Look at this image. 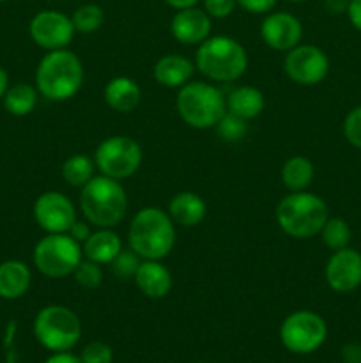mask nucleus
Returning <instances> with one entry per match:
<instances>
[{
	"instance_id": "41",
	"label": "nucleus",
	"mask_w": 361,
	"mask_h": 363,
	"mask_svg": "<svg viewBox=\"0 0 361 363\" xmlns=\"http://www.w3.org/2000/svg\"><path fill=\"white\" fill-rule=\"evenodd\" d=\"M163 2H165L166 6L172 7V9L179 11V9H186V7L197 6L200 0H163Z\"/></svg>"
},
{
	"instance_id": "6",
	"label": "nucleus",
	"mask_w": 361,
	"mask_h": 363,
	"mask_svg": "<svg viewBox=\"0 0 361 363\" xmlns=\"http://www.w3.org/2000/svg\"><path fill=\"white\" fill-rule=\"evenodd\" d=\"M176 108L190 128L209 130L225 116L227 98L209 82H188L177 92Z\"/></svg>"
},
{
	"instance_id": "29",
	"label": "nucleus",
	"mask_w": 361,
	"mask_h": 363,
	"mask_svg": "<svg viewBox=\"0 0 361 363\" xmlns=\"http://www.w3.org/2000/svg\"><path fill=\"white\" fill-rule=\"evenodd\" d=\"M214 130L223 142L236 144V142H241L244 137H246L248 121L243 119V117L236 116V113L225 112V116L218 121Z\"/></svg>"
},
{
	"instance_id": "40",
	"label": "nucleus",
	"mask_w": 361,
	"mask_h": 363,
	"mask_svg": "<svg viewBox=\"0 0 361 363\" xmlns=\"http://www.w3.org/2000/svg\"><path fill=\"white\" fill-rule=\"evenodd\" d=\"M324 7L328 13L342 14V13H347L349 0H324Z\"/></svg>"
},
{
	"instance_id": "33",
	"label": "nucleus",
	"mask_w": 361,
	"mask_h": 363,
	"mask_svg": "<svg viewBox=\"0 0 361 363\" xmlns=\"http://www.w3.org/2000/svg\"><path fill=\"white\" fill-rule=\"evenodd\" d=\"M343 137L350 145L361 149V105L350 110L343 121Z\"/></svg>"
},
{
	"instance_id": "28",
	"label": "nucleus",
	"mask_w": 361,
	"mask_h": 363,
	"mask_svg": "<svg viewBox=\"0 0 361 363\" xmlns=\"http://www.w3.org/2000/svg\"><path fill=\"white\" fill-rule=\"evenodd\" d=\"M319 234H321L322 243L328 248H331L333 252L349 247L350 238H353L350 227L347 225L343 218H328Z\"/></svg>"
},
{
	"instance_id": "2",
	"label": "nucleus",
	"mask_w": 361,
	"mask_h": 363,
	"mask_svg": "<svg viewBox=\"0 0 361 363\" xmlns=\"http://www.w3.org/2000/svg\"><path fill=\"white\" fill-rule=\"evenodd\" d=\"M85 80L84 64L71 50L48 52L35 67V89L50 101H67L80 92Z\"/></svg>"
},
{
	"instance_id": "24",
	"label": "nucleus",
	"mask_w": 361,
	"mask_h": 363,
	"mask_svg": "<svg viewBox=\"0 0 361 363\" xmlns=\"http://www.w3.org/2000/svg\"><path fill=\"white\" fill-rule=\"evenodd\" d=\"M39 101V91L30 84H14L4 94L2 103L7 113L14 117L30 116Z\"/></svg>"
},
{
	"instance_id": "38",
	"label": "nucleus",
	"mask_w": 361,
	"mask_h": 363,
	"mask_svg": "<svg viewBox=\"0 0 361 363\" xmlns=\"http://www.w3.org/2000/svg\"><path fill=\"white\" fill-rule=\"evenodd\" d=\"M347 16H349L350 23L354 28L361 32V0H349V7H347Z\"/></svg>"
},
{
	"instance_id": "34",
	"label": "nucleus",
	"mask_w": 361,
	"mask_h": 363,
	"mask_svg": "<svg viewBox=\"0 0 361 363\" xmlns=\"http://www.w3.org/2000/svg\"><path fill=\"white\" fill-rule=\"evenodd\" d=\"M204 11L214 20H223L229 18L236 11L237 0H202Z\"/></svg>"
},
{
	"instance_id": "39",
	"label": "nucleus",
	"mask_w": 361,
	"mask_h": 363,
	"mask_svg": "<svg viewBox=\"0 0 361 363\" xmlns=\"http://www.w3.org/2000/svg\"><path fill=\"white\" fill-rule=\"evenodd\" d=\"M45 363H81V360L71 351H62V353H52V357L46 358Z\"/></svg>"
},
{
	"instance_id": "26",
	"label": "nucleus",
	"mask_w": 361,
	"mask_h": 363,
	"mask_svg": "<svg viewBox=\"0 0 361 363\" xmlns=\"http://www.w3.org/2000/svg\"><path fill=\"white\" fill-rule=\"evenodd\" d=\"M60 176L69 186L84 188L96 176L94 158L87 155H73L62 163Z\"/></svg>"
},
{
	"instance_id": "43",
	"label": "nucleus",
	"mask_w": 361,
	"mask_h": 363,
	"mask_svg": "<svg viewBox=\"0 0 361 363\" xmlns=\"http://www.w3.org/2000/svg\"><path fill=\"white\" fill-rule=\"evenodd\" d=\"M289 2H294V4H301V2H306V0H289Z\"/></svg>"
},
{
	"instance_id": "44",
	"label": "nucleus",
	"mask_w": 361,
	"mask_h": 363,
	"mask_svg": "<svg viewBox=\"0 0 361 363\" xmlns=\"http://www.w3.org/2000/svg\"><path fill=\"white\" fill-rule=\"evenodd\" d=\"M2 2H6V0H0V4H2Z\"/></svg>"
},
{
	"instance_id": "5",
	"label": "nucleus",
	"mask_w": 361,
	"mask_h": 363,
	"mask_svg": "<svg viewBox=\"0 0 361 363\" xmlns=\"http://www.w3.org/2000/svg\"><path fill=\"white\" fill-rule=\"evenodd\" d=\"M195 67L212 82H236L246 73L248 52L230 35H209L198 45Z\"/></svg>"
},
{
	"instance_id": "25",
	"label": "nucleus",
	"mask_w": 361,
	"mask_h": 363,
	"mask_svg": "<svg viewBox=\"0 0 361 363\" xmlns=\"http://www.w3.org/2000/svg\"><path fill=\"white\" fill-rule=\"evenodd\" d=\"M314 163L306 156H292V158H289L283 163L282 172H280L283 186L289 191H304L314 181Z\"/></svg>"
},
{
	"instance_id": "19",
	"label": "nucleus",
	"mask_w": 361,
	"mask_h": 363,
	"mask_svg": "<svg viewBox=\"0 0 361 363\" xmlns=\"http://www.w3.org/2000/svg\"><path fill=\"white\" fill-rule=\"evenodd\" d=\"M195 64L191 62L188 57L177 55V53H170V55L161 57L158 62L152 67V74L154 80L159 85L168 89H180L191 82L195 74Z\"/></svg>"
},
{
	"instance_id": "16",
	"label": "nucleus",
	"mask_w": 361,
	"mask_h": 363,
	"mask_svg": "<svg viewBox=\"0 0 361 363\" xmlns=\"http://www.w3.org/2000/svg\"><path fill=\"white\" fill-rule=\"evenodd\" d=\"M212 18L197 6L176 11L170 20V32L180 45L198 46L211 35Z\"/></svg>"
},
{
	"instance_id": "30",
	"label": "nucleus",
	"mask_w": 361,
	"mask_h": 363,
	"mask_svg": "<svg viewBox=\"0 0 361 363\" xmlns=\"http://www.w3.org/2000/svg\"><path fill=\"white\" fill-rule=\"evenodd\" d=\"M73 277L78 286L84 287V289H98L103 284V279H105L101 264L85 257L76 266V269L73 272Z\"/></svg>"
},
{
	"instance_id": "22",
	"label": "nucleus",
	"mask_w": 361,
	"mask_h": 363,
	"mask_svg": "<svg viewBox=\"0 0 361 363\" xmlns=\"http://www.w3.org/2000/svg\"><path fill=\"white\" fill-rule=\"evenodd\" d=\"M122 240L113 229H101L98 227L92 230L91 236L81 245L85 259L98 262V264H110L122 250Z\"/></svg>"
},
{
	"instance_id": "1",
	"label": "nucleus",
	"mask_w": 361,
	"mask_h": 363,
	"mask_svg": "<svg viewBox=\"0 0 361 363\" xmlns=\"http://www.w3.org/2000/svg\"><path fill=\"white\" fill-rule=\"evenodd\" d=\"M127 243L142 261H163L176 245V223L158 206L142 208L131 220Z\"/></svg>"
},
{
	"instance_id": "10",
	"label": "nucleus",
	"mask_w": 361,
	"mask_h": 363,
	"mask_svg": "<svg viewBox=\"0 0 361 363\" xmlns=\"http://www.w3.org/2000/svg\"><path fill=\"white\" fill-rule=\"evenodd\" d=\"M328 337V325L317 312L294 311L280 326V340L283 347L294 354H311L321 350Z\"/></svg>"
},
{
	"instance_id": "12",
	"label": "nucleus",
	"mask_w": 361,
	"mask_h": 363,
	"mask_svg": "<svg viewBox=\"0 0 361 363\" xmlns=\"http://www.w3.org/2000/svg\"><path fill=\"white\" fill-rule=\"evenodd\" d=\"M28 34L39 48L46 52L67 48L73 41L74 25L71 16L57 9H45L34 14L28 23Z\"/></svg>"
},
{
	"instance_id": "3",
	"label": "nucleus",
	"mask_w": 361,
	"mask_h": 363,
	"mask_svg": "<svg viewBox=\"0 0 361 363\" xmlns=\"http://www.w3.org/2000/svg\"><path fill=\"white\" fill-rule=\"evenodd\" d=\"M80 209L84 218L94 227L113 229L127 213V195L120 181L108 176H94L80 195Z\"/></svg>"
},
{
	"instance_id": "8",
	"label": "nucleus",
	"mask_w": 361,
	"mask_h": 363,
	"mask_svg": "<svg viewBox=\"0 0 361 363\" xmlns=\"http://www.w3.org/2000/svg\"><path fill=\"white\" fill-rule=\"evenodd\" d=\"M81 259H84L81 245L67 233L46 234L35 243L32 252L35 269L48 279H64L73 275Z\"/></svg>"
},
{
	"instance_id": "4",
	"label": "nucleus",
	"mask_w": 361,
	"mask_h": 363,
	"mask_svg": "<svg viewBox=\"0 0 361 363\" xmlns=\"http://www.w3.org/2000/svg\"><path fill=\"white\" fill-rule=\"evenodd\" d=\"M275 216L280 229L294 240L317 236L329 218L326 202L306 190L285 195L276 206Z\"/></svg>"
},
{
	"instance_id": "13",
	"label": "nucleus",
	"mask_w": 361,
	"mask_h": 363,
	"mask_svg": "<svg viewBox=\"0 0 361 363\" xmlns=\"http://www.w3.org/2000/svg\"><path fill=\"white\" fill-rule=\"evenodd\" d=\"M34 220L46 234L69 233L76 222V208L62 191L50 190L39 195L34 202Z\"/></svg>"
},
{
	"instance_id": "27",
	"label": "nucleus",
	"mask_w": 361,
	"mask_h": 363,
	"mask_svg": "<svg viewBox=\"0 0 361 363\" xmlns=\"http://www.w3.org/2000/svg\"><path fill=\"white\" fill-rule=\"evenodd\" d=\"M71 20H73L74 30L80 34H92L105 23V11L98 4H84L74 9Z\"/></svg>"
},
{
	"instance_id": "9",
	"label": "nucleus",
	"mask_w": 361,
	"mask_h": 363,
	"mask_svg": "<svg viewBox=\"0 0 361 363\" xmlns=\"http://www.w3.org/2000/svg\"><path fill=\"white\" fill-rule=\"evenodd\" d=\"M142 158L144 152L140 144L127 135H113L105 138L94 152L96 169L103 176L117 181H124L137 174L142 165Z\"/></svg>"
},
{
	"instance_id": "42",
	"label": "nucleus",
	"mask_w": 361,
	"mask_h": 363,
	"mask_svg": "<svg viewBox=\"0 0 361 363\" xmlns=\"http://www.w3.org/2000/svg\"><path fill=\"white\" fill-rule=\"evenodd\" d=\"M7 89H9V74H7V71L0 66V99L4 98Z\"/></svg>"
},
{
	"instance_id": "21",
	"label": "nucleus",
	"mask_w": 361,
	"mask_h": 363,
	"mask_svg": "<svg viewBox=\"0 0 361 363\" xmlns=\"http://www.w3.org/2000/svg\"><path fill=\"white\" fill-rule=\"evenodd\" d=\"M105 103L119 113H130L140 105L142 89L130 77H113L103 91Z\"/></svg>"
},
{
	"instance_id": "36",
	"label": "nucleus",
	"mask_w": 361,
	"mask_h": 363,
	"mask_svg": "<svg viewBox=\"0 0 361 363\" xmlns=\"http://www.w3.org/2000/svg\"><path fill=\"white\" fill-rule=\"evenodd\" d=\"M67 234H69V236L73 238L74 241H78L80 245H84L85 240H87V238L92 234V229H91V225H88L87 220H85V222H81V220H76V222L71 225L69 233H67Z\"/></svg>"
},
{
	"instance_id": "37",
	"label": "nucleus",
	"mask_w": 361,
	"mask_h": 363,
	"mask_svg": "<svg viewBox=\"0 0 361 363\" xmlns=\"http://www.w3.org/2000/svg\"><path fill=\"white\" fill-rule=\"evenodd\" d=\"M342 358L345 363H361V344H345L342 347Z\"/></svg>"
},
{
	"instance_id": "7",
	"label": "nucleus",
	"mask_w": 361,
	"mask_h": 363,
	"mask_svg": "<svg viewBox=\"0 0 361 363\" xmlns=\"http://www.w3.org/2000/svg\"><path fill=\"white\" fill-rule=\"evenodd\" d=\"M34 337L45 350L52 353L71 351L81 339V321L71 308L64 305H46L35 314Z\"/></svg>"
},
{
	"instance_id": "17",
	"label": "nucleus",
	"mask_w": 361,
	"mask_h": 363,
	"mask_svg": "<svg viewBox=\"0 0 361 363\" xmlns=\"http://www.w3.org/2000/svg\"><path fill=\"white\" fill-rule=\"evenodd\" d=\"M138 291L151 300H161L172 291L173 279L161 261H142L133 277Z\"/></svg>"
},
{
	"instance_id": "18",
	"label": "nucleus",
	"mask_w": 361,
	"mask_h": 363,
	"mask_svg": "<svg viewBox=\"0 0 361 363\" xmlns=\"http://www.w3.org/2000/svg\"><path fill=\"white\" fill-rule=\"evenodd\" d=\"M166 213L170 215L176 227L191 229L200 225L207 216V204L195 191H179L168 202Z\"/></svg>"
},
{
	"instance_id": "35",
	"label": "nucleus",
	"mask_w": 361,
	"mask_h": 363,
	"mask_svg": "<svg viewBox=\"0 0 361 363\" xmlns=\"http://www.w3.org/2000/svg\"><path fill=\"white\" fill-rule=\"evenodd\" d=\"M278 0H237V6L251 14H268L276 7Z\"/></svg>"
},
{
	"instance_id": "14",
	"label": "nucleus",
	"mask_w": 361,
	"mask_h": 363,
	"mask_svg": "<svg viewBox=\"0 0 361 363\" xmlns=\"http://www.w3.org/2000/svg\"><path fill=\"white\" fill-rule=\"evenodd\" d=\"M260 38L271 50L289 52L303 39V23L287 11L268 13L260 23Z\"/></svg>"
},
{
	"instance_id": "15",
	"label": "nucleus",
	"mask_w": 361,
	"mask_h": 363,
	"mask_svg": "<svg viewBox=\"0 0 361 363\" xmlns=\"http://www.w3.org/2000/svg\"><path fill=\"white\" fill-rule=\"evenodd\" d=\"M326 282L335 293H353L361 286V254L354 248L333 252L326 264Z\"/></svg>"
},
{
	"instance_id": "20",
	"label": "nucleus",
	"mask_w": 361,
	"mask_h": 363,
	"mask_svg": "<svg viewBox=\"0 0 361 363\" xmlns=\"http://www.w3.org/2000/svg\"><path fill=\"white\" fill-rule=\"evenodd\" d=\"M32 284L30 268L23 261L7 259L0 262V298L14 301L28 293Z\"/></svg>"
},
{
	"instance_id": "23",
	"label": "nucleus",
	"mask_w": 361,
	"mask_h": 363,
	"mask_svg": "<svg viewBox=\"0 0 361 363\" xmlns=\"http://www.w3.org/2000/svg\"><path fill=\"white\" fill-rule=\"evenodd\" d=\"M227 98V112L236 113L243 119L251 121L260 116L265 108V96L253 85H241L234 89Z\"/></svg>"
},
{
	"instance_id": "31",
	"label": "nucleus",
	"mask_w": 361,
	"mask_h": 363,
	"mask_svg": "<svg viewBox=\"0 0 361 363\" xmlns=\"http://www.w3.org/2000/svg\"><path fill=\"white\" fill-rule=\"evenodd\" d=\"M142 259L138 257L137 254H134L131 248H127V250H120V254L117 255L115 259H113L112 262H110V266H112V272L115 273L119 279H133L134 273H137L138 266H140Z\"/></svg>"
},
{
	"instance_id": "11",
	"label": "nucleus",
	"mask_w": 361,
	"mask_h": 363,
	"mask_svg": "<svg viewBox=\"0 0 361 363\" xmlns=\"http://www.w3.org/2000/svg\"><path fill=\"white\" fill-rule=\"evenodd\" d=\"M283 69L294 84L311 87L328 77L329 59L322 48L315 45H297L289 50L283 60Z\"/></svg>"
},
{
	"instance_id": "32",
	"label": "nucleus",
	"mask_w": 361,
	"mask_h": 363,
	"mask_svg": "<svg viewBox=\"0 0 361 363\" xmlns=\"http://www.w3.org/2000/svg\"><path fill=\"white\" fill-rule=\"evenodd\" d=\"M81 363H112L113 362V351L112 347L101 340H92V342L85 344L80 354Z\"/></svg>"
}]
</instances>
